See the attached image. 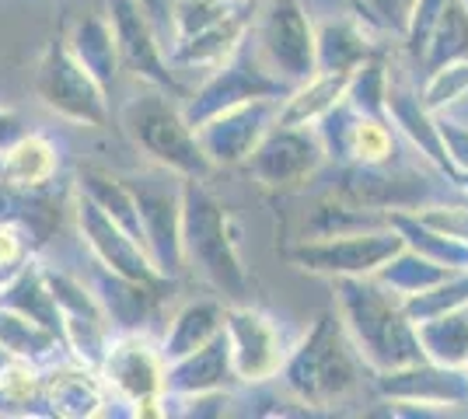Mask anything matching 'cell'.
<instances>
[{"instance_id":"14","label":"cell","mask_w":468,"mask_h":419,"mask_svg":"<svg viewBox=\"0 0 468 419\" xmlns=\"http://www.w3.org/2000/svg\"><path fill=\"white\" fill-rule=\"evenodd\" d=\"M283 99H255L245 105L224 109L210 120H203L196 130V140L203 147L207 161L214 168H234L252 158V151L262 143V137L276 126Z\"/></svg>"},{"instance_id":"13","label":"cell","mask_w":468,"mask_h":419,"mask_svg":"<svg viewBox=\"0 0 468 419\" xmlns=\"http://www.w3.org/2000/svg\"><path fill=\"white\" fill-rule=\"evenodd\" d=\"M374 388L391 405H412L406 413H454L468 409V367H444L433 360H416L410 367H395L374 374Z\"/></svg>"},{"instance_id":"33","label":"cell","mask_w":468,"mask_h":419,"mask_svg":"<svg viewBox=\"0 0 468 419\" xmlns=\"http://www.w3.org/2000/svg\"><path fill=\"white\" fill-rule=\"evenodd\" d=\"M388 88H391L388 67H385V60H381L378 53H371L367 60H360L350 70L346 101H350L356 112H364V116L388 120Z\"/></svg>"},{"instance_id":"27","label":"cell","mask_w":468,"mask_h":419,"mask_svg":"<svg viewBox=\"0 0 468 419\" xmlns=\"http://www.w3.org/2000/svg\"><path fill=\"white\" fill-rule=\"evenodd\" d=\"M70 53L78 57L95 80L105 88V91H112L116 88V78L119 70H122V63H119V46H116V36H112V25L105 15H88V18H80L74 25V32H70Z\"/></svg>"},{"instance_id":"20","label":"cell","mask_w":468,"mask_h":419,"mask_svg":"<svg viewBox=\"0 0 468 419\" xmlns=\"http://www.w3.org/2000/svg\"><path fill=\"white\" fill-rule=\"evenodd\" d=\"M234 381L228 336L220 332L207 346L165 363V399H189L203 392H220Z\"/></svg>"},{"instance_id":"35","label":"cell","mask_w":468,"mask_h":419,"mask_svg":"<svg viewBox=\"0 0 468 419\" xmlns=\"http://www.w3.org/2000/svg\"><path fill=\"white\" fill-rule=\"evenodd\" d=\"M465 304H468V269H458V273H451L448 279L433 283L427 290L402 298V311H406V319H410L412 325H420V321L448 315V311L465 308Z\"/></svg>"},{"instance_id":"1","label":"cell","mask_w":468,"mask_h":419,"mask_svg":"<svg viewBox=\"0 0 468 419\" xmlns=\"http://www.w3.org/2000/svg\"><path fill=\"white\" fill-rule=\"evenodd\" d=\"M335 319L353 353L374 374L427 360L416 340V325L402 311V298L374 277H335Z\"/></svg>"},{"instance_id":"36","label":"cell","mask_w":468,"mask_h":419,"mask_svg":"<svg viewBox=\"0 0 468 419\" xmlns=\"http://www.w3.org/2000/svg\"><path fill=\"white\" fill-rule=\"evenodd\" d=\"M241 11H252L249 0H176L172 4V28H176V42L199 36L207 28H214L220 21L234 18Z\"/></svg>"},{"instance_id":"2","label":"cell","mask_w":468,"mask_h":419,"mask_svg":"<svg viewBox=\"0 0 468 419\" xmlns=\"http://www.w3.org/2000/svg\"><path fill=\"white\" fill-rule=\"evenodd\" d=\"M182 252L186 266L199 269L224 298L241 300L249 294V277L238 259V227L203 179L182 185Z\"/></svg>"},{"instance_id":"11","label":"cell","mask_w":468,"mask_h":419,"mask_svg":"<svg viewBox=\"0 0 468 419\" xmlns=\"http://www.w3.org/2000/svg\"><path fill=\"white\" fill-rule=\"evenodd\" d=\"M42 273H46V283H49L53 300L59 308L63 350L70 353V360L98 371L105 360V350H109V340H112V321L105 315L101 300L70 273H59L49 266H42Z\"/></svg>"},{"instance_id":"21","label":"cell","mask_w":468,"mask_h":419,"mask_svg":"<svg viewBox=\"0 0 468 419\" xmlns=\"http://www.w3.org/2000/svg\"><path fill=\"white\" fill-rule=\"evenodd\" d=\"M59 172V154L57 143L42 133H21L15 143H7L0 151V179L11 189H25V193H39Z\"/></svg>"},{"instance_id":"16","label":"cell","mask_w":468,"mask_h":419,"mask_svg":"<svg viewBox=\"0 0 468 419\" xmlns=\"http://www.w3.org/2000/svg\"><path fill=\"white\" fill-rule=\"evenodd\" d=\"M325 158H329L325 143L314 126H280L276 122L245 164L266 189H291V185L312 179L325 164Z\"/></svg>"},{"instance_id":"3","label":"cell","mask_w":468,"mask_h":419,"mask_svg":"<svg viewBox=\"0 0 468 419\" xmlns=\"http://www.w3.org/2000/svg\"><path fill=\"white\" fill-rule=\"evenodd\" d=\"M356 353L343 332L335 315H318L308 336L287 350V360L280 367V378L293 399L304 409L314 405H335L356 388Z\"/></svg>"},{"instance_id":"29","label":"cell","mask_w":468,"mask_h":419,"mask_svg":"<svg viewBox=\"0 0 468 419\" xmlns=\"http://www.w3.org/2000/svg\"><path fill=\"white\" fill-rule=\"evenodd\" d=\"M374 53L367 28L360 21H325L314 28V57L318 70H353Z\"/></svg>"},{"instance_id":"8","label":"cell","mask_w":468,"mask_h":419,"mask_svg":"<svg viewBox=\"0 0 468 419\" xmlns=\"http://www.w3.org/2000/svg\"><path fill=\"white\" fill-rule=\"evenodd\" d=\"M287 95H291V84L270 74L266 63L259 60L255 46H249L245 39L228 60L217 63L210 78L189 95V101L182 105V116L189 120V126H199L203 120H210L224 109H234V105L255 99H287Z\"/></svg>"},{"instance_id":"28","label":"cell","mask_w":468,"mask_h":419,"mask_svg":"<svg viewBox=\"0 0 468 419\" xmlns=\"http://www.w3.org/2000/svg\"><path fill=\"white\" fill-rule=\"evenodd\" d=\"M388 224L402 235L406 248L427 256V259L441 262L448 269H468V245L462 238H451L444 231L430 227L427 220H420L412 210H391Z\"/></svg>"},{"instance_id":"12","label":"cell","mask_w":468,"mask_h":419,"mask_svg":"<svg viewBox=\"0 0 468 419\" xmlns=\"http://www.w3.org/2000/svg\"><path fill=\"white\" fill-rule=\"evenodd\" d=\"M74 224H78L80 241L91 248V256H95L101 269L119 273V277L126 279H137V283H147V287L168 283L157 273V266L151 262L147 248L126 227H119L116 220L109 217L78 182H74Z\"/></svg>"},{"instance_id":"15","label":"cell","mask_w":468,"mask_h":419,"mask_svg":"<svg viewBox=\"0 0 468 419\" xmlns=\"http://www.w3.org/2000/svg\"><path fill=\"white\" fill-rule=\"evenodd\" d=\"M224 336H228V350H231L234 381L241 384H266L280 374L283 360H287V346L276 329V321L249 304H231L224 311Z\"/></svg>"},{"instance_id":"41","label":"cell","mask_w":468,"mask_h":419,"mask_svg":"<svg viewBox=\"0 0 468 419\" xmlns=\"http://www.w3.org/2000/svg\"><path fill=\"white\" fill-rule=\"evenodd\" d=\"M21 133H25V120H21L15 109L0 105V151H4L7 143H15Z\"/></svg>"},{"instance_id":"19","label":"cell","mask_w":468,"mask_h":419,"mask_svg":"<svg viewBox=\"0 0 468 419\" xmlns=\"http://www.w3.org/2000/svg\"><path fill=\"white\" fill-rule=\"evenodd\" d=\"M42 402L53 416L63 419H91L105 413V381L98 371L84 367L78 360H63L57 367L42 371Z\"/></svg>"},{"instance_id":"18","label":"cell","mask_w":468,"mask_h":419,"mask_svg":"<svg viewBox=\"0 0 468 419\" xmlns=\"http://www.w3.org/2000/svg\"><path fill=\"white\" fill-rule=\"evenodd\" d=\"M335 196L360 210H374V214L423 210L430 203H437L423 175H412L406 168H391V161L388 164H346Z\"/></svg>"},{"instance_id":"39","label":"cell","mask_w":468,"mask_h":419,"mask_svg":"<svg viewBox=\"0 0 468 419\" xmlns=\"http://www.w3.org/2000/svg\"><path fill=\"white\" fill-rule=\"evenodd\" d=\"M28 256V231L21 227L18 220L0 217V279H7L11 273H18Z\"/></svg>"},{"instance_id":"23","label":"cell","mask_w":468,"mask_h":419,"mask_svg":"<svg viewBox=\"0 0 468 419\" xmlns=\"http://www.w3.org/2000/svg\"><path fill=\"white\" fill-rule=\"evenodd\" d=\"M350 70H314L308 80L293 84L291 95L280 101V126H314L346 99Z\"/></svg>"},{"instance_id":"10","label":"cell","mask_w":468,"mask_h":419,"mask_svg":"<svg viewBox=\"0 0 468 419\" xmlns=\"http://www.w3.org/2000/svg\"><path fill=\"white\" fill-rule=\"evenodd\" d=\"M255 53L283 84H301L318 70L314 25L301 0H270L255 25Z\"/></svg>"},{"instance_id":"42","label":"cell","mask_w":468,"mask_h":419,"mask_svg":"<svg viewBox=\"0 0 468 419\" xmlns=\"http://www.w3.org/2000/svg\"><path fill=\"white\" fill-rule=\"evenodd\" d=\"M448 112H451V116H458V120H462V122L468 126V95H465L462 101H454V105H451Z\"/></svg>"},{"instance_id":"26","label":"cell","mask_w":468,"mask_h":419,"mask_svg":"<svg viewBox=\"0 0 468 419\" xmlns=\"http://www.w3.org/2000/svg\"><path fill=\"white\" fill-rule=\"evenodd\" d=\"M249 28H252V11H241V15L199 32V36L178 39L168 53V63L172 67H210L214 70L217 63H224L241 42L249 39Z\"/></svg>"},{"instance_id":"38","label":"cell","mask_w":468,"mask_h":419,"mask_svg":"<svg viewBox=\"0 0 468 419\" xmlns=\"http://www.w3.org/2000/svg\"><path fill=\"white\" fill-rule=\"evenodd\" d=\"M444 4L448 0H412L410 7V21H406V49H410V57L423 63V53H427L430 46V36H433V28H437V18H441V11H444Z\"/></svg>"},{"instance_id":"31","label":"cell","mask_w":468,"mask_h":419,"mask_svg":"<svg viewBox=\"0 0 468 419\" xmlns=\"http://www.w3.org/2000/svg\"><path fill=\"white\" fill-rule=\"evenodd\" d=\"M101 269V266H98ZM101 294V308H105V315L109 321L116 325L119 332H137V325L147 319V311H151V300H154L157 287H147V283H137V279H126L119 277V273H109V269H101V287H98Z\"/></svg>"},{"instance_id":"22","label":"cell","mask_w":468,"mask_h":419,"mask_svg":"<svg viewBox=\"0 0 468 419\" xmlns=\"http://www.w3.org/2000/svg\"><path fill=\"white\" fill-rule=\"evenodd\" d=\"M388 120L399 133L410 137L412 147H420V154H427V161L444 175V179H454V168L448 161V151L441 143V133H437V116L427 112V105L420 101L416 91L410 88H388Z\"/></svg>"},{"instance_id":"25","label":"cell","mask_w":468,"mask_h":419,"mask_svg":"<svg viewBox=\"0 0 468 419\" xmlns=\"http://www.w3.org/2000/svg\"><path fill=\"white\" fill-rule=\"evenodd\" d=\"M63 350V336L57 329L42 325L39 319L15 311L7 304H0V353L11 360H25V363H49Z\"/></svg>"},{"instance_id":"37","label":"cell","mask_w":468,"mask_h":419,"mask_svg":"<svg viewBox=\"0 0 468 419\" xmlns=\"http://www.w3.org/2000/svg\"><path fill=\"white\" fill-rule=\"evenodd\" d=\"M468 95V57L462 60L441 63L427 70V84L420 91V101L427 105V112H448L454 101H462Z\"/></svg>"},{"instance_id":"34","label":"cell","mask_w":468,"mask_h":419,"mask_svg":"<svg viewBox=\"0 0 468 419\" xmlns=\"http://www.w3.org/2000/svg\"><path fill=\"white\" fill-rule=\"evenodd\" d=\"M462 57H468V4L465 0H448L441 18H437L433 36H430L427 53H423V70L462 60Z\"/></svg>"},{"instance_id":"32","label":"cell","mask_w":468,"mask_h":419,"mask_svg":"<svg viewBox=\"0 0 468 419\" xmlns=\"http://www.w3.org/2000/svg\"><path fill=\"white\" fill-rule=\"evenodd\" d=\"M451 273H458V269H448V266H441V262L427 259V256H420V252H412V248L402 245V248L374 273V279L385 283L388 290H395L399 298H410V294H420V290H427L433 283L448 279Z\"/></svg>"},{"instance_id":"24","label":"cell","mask_w":468,"mask_h":419,"mask_svg":"<svg viewBox=\"0 0 468 419\" xmlns=\"http://www.w3.org/2000/svg\"><path fill=\"white\" fill-rule=\"evenodd\" d=\"M224 311L228 308L214 298H199L182 304L176 311V319H172V325H168V332H165V340H161L165 363L186 357V353H193L199 346H207L214 336H220L224 332Z\"/></svg>"},{"instance_id":"4","label":"cell","mask_w":468,"mask_h":419,"mask_svg":"<svg viewBox=\"0 0 468 419\" xmlns=\"http://www.w3.org/2000/svg\"><path fill=\"white\" fill-rule=\"evenodd\" d=\"M122 130L161 168H172L186 179H207L214 172V164L207 161L199 140H196V130L182 116L176 101L168 99V91H161V88H151L126 101Z\"/></svg>"},{"instance_id":"9","label":"cell","mask_w":468,"mask_h":419,"mask_svg":"<svg viewBox=\"0 0 468 419\" xmlns=\"http://www.w3.org/2000/svg\"><path fill=\"white\" fill-rule=\"evenodd\" d=\"M98 374L105 392H116L126 405H133V416H165V357L144 332L112 336Z\"/></svg>"},{"instance_id":"30","label":"cell","mask_w":468,"mask_h":419,"mask_svg":"<svg viewBox=\"0 0 468 419\" xmlns=\"http://www.w3.org/2000/svg\"><path fill=\"white\" fill-rule=\"evenodd\" d=\"M416 340L423 357L444 367H465L468 363V304L454 308L448 315H437L416 325Z\"/></svg>"},{"instance_id":"7","label":"cell","mask_w":468,"mask_h":419,"mask_svg":"<svg viewBox=\"0 0 468 419\" xmlns=\"http://www.w3.org/2000/svg\"><path fill=\"white\" fill-rule=\"evenodd\" d=\"M402 245H406L402 235L391 224H381V227L304 238L287 252V259L312 277H374Z\"/></svg>"},{"instance_id":"6","label":"cell","mask_w":468,"mask_h":419,"mask_svg":"<svg viewBox=\"0 0 468 419\" xmlns=\"http://www.w3.org/2000/svg\"><path fill=\"white\" fill-rule=\"evenodd\" d=\"M36 99L57 112L59 120L101 130L109 122V91L95 80V74L70 53L67 39L46 46L36 67Z\"/></svg>"},{"instance_id":"43","label":"cell","mask_w":468,"mask_h":419,"mask_svg":"<svg viewBox=\"0 0 468 419\" xmlns=\"http://www.w3.org/2000/svg\"><path fill=\"white\" fill-rule=\"evenodd\" d=\"M465 4H468V0H465Z\"/></svg>"},{"instance_id":"17","label":"cell","mask_w":468,"mask_h":419,"mask_svg":"<svg viewBox=\"0 0 468 419\" xmlns=\"http://www.w3.org/2000/svg\"><path fill=\"white\" fill-rule=\"evenodd\" d=\"M105 18L112 25V36L119 46V63L137 80H147L151 88H161L168 95H178V78L172 74V63L165 57L161 42L154 36V25L147 18L140 0H105Z\"/></svg>"},{"instance_id":"40","label":"cell","mask_w":468,"mask_h":419,"mask_svg":"<svg viewBox=\"0 0 468 419\" xmlns=\"http://www.w3.org/2000/svg\"><path fill=\"white\" fill-rule=\"evenodd\" d=\"M437 133H441V143H444L451 168H454V179H451V185H454L458 175H468V126L451 112H437Z\"/></svg>"},{"instance_id":"5","label":"cell","mask_w":468,"mask_h":419,"mask_svg":"<svg viewBox=\"0 0 468 419\" xmlns=\"http://www.w3.org/2000/svg\"><path fill=\"white\" fill-rule=\"evenodd\" d=\"M140 210V227H144V248L157 273L165 279H176L186 269V252H182V185L186 175L172 168H147L126 179Z\"/></svg>"},{"instance_id":"44","label":"cell","mask_w":468,"mask_h":419,"mask_svg":"<svg viewBox=\"0 0 468 419\" xmlns=\"http://www.w3.org/2000/svg\"><path fill=\"white\" fill-rule=\"evenodd\" d=\"M465 367H468V363H465Z\"/></svg>"}]
</instances>
